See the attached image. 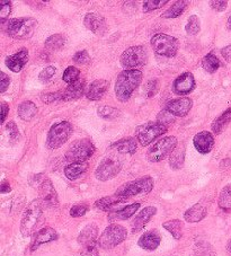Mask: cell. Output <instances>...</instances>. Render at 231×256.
<instances>
[{"label": "cell", "mask_w": 231, "mask_h": 256, "mask_svg": "<svg viewBox=\"0 0 231 256\" xmlns=\"http://www.w3.org/2000/svg\"><path fill=\"white\" fill-rule=\"evenodd\" d=\"M142 82V72L140 70H124L118 74L115 82V94L120 102H128Z\"/></svg>", "instance_id": "cell-1"}, {"label": "cell", "mask_w": 231, "mask_h": 256, "mask_svg": "<svg viewBox=\"0 0 231 256\" xmlns=\"http://www.w3.org/2000/svg\"><path fill=\"white\" fill-rule=\"evenodd\" d=\"M42 206L40 198L33 200L26 206L20 222V232L24 237H30L34 232L42 216Z\"/></svg>", "instance_id": "cell-2"}, {"label": "cell", "mask_w": 231, "mask_h": 256, "mask_svg": "<svg viewBox=\"0 0 231 256\" xmlns=\"http://www.w3.org/2000/svg\"><path fill=\"white\" fill-rule=\"evenodd\" d=\"M154 188V180L150 176H144V178H138L131 182H128L123 184L116 191V196L122 198H132L136 196H144V194H148Z\"/></svg>", "instance_id": "cell-3"}, {"label": "cell", "mask_w": 231, "mask_h": 256, "mask_svg": "<svg viewBox=\"0 0 231 256\" xmlns=\"http://www.w3.org/2000/svg\"><path fill=\"white\" fill-rule=\"evenodd\" d=\"M95 147L90 140H77L70 146L66 152V160L71 164L76 162H86L87 160L94 155Z\"/></svg>", "instance_id": "cell-4"}, {"label": "cell", "mask_w": 231, "mask_h": 256, "mask_svg": "<svg viewBox=\"0 0 231 256\" xmlns=\"http://www.w3.org/2000/svg\"><path fill=\"white\" fill-rule=\"evenodd\" d=\"M128 237V232L121 224H112L105 228L98 238V246L103 250H112L121 244Z\"/></svg>", "instance_id": "cell-5"}, {"label": "cell", "mask_w": 231, "mask_h": 256, "mask_svg": "<svg viewBox=\"0 0 231 256\" xmlns=\"http://www.w3.org/2000/svg\"><path fill=\"white\" fill-rule=\"evenodd\" d=\"M38 26V20L34 18H12L7 24L6 32L10 36L17 40L28 38L33 35Z\"/></svg>", "instance_id": "cell-6"}, {"label": "cell", "mask_w": 231, "mask_h": 256, "mask_svg": "<svg viewBox=\"0 0 231 256\" xmlns=\"http://www.w3.org/2000/svg\"><path fill=\"white\" fill-rule=\"evenodd\" d=\"M177 146L176 136H165L160 140H158L156 144H154L152 147L148 150L146 158L151 162H159L165 160L168 155H172Z\"/></svg>", "instance_id": "cell-7"}, {"label": "cell", "mask_w": 231, "mask_h": 256, "mask_svg": "<svg viewBox=\"0 0 231 256\" xmlns=\"http://www.w3.org/2000/svg\"><path fill=\"white\" fill-rule=\"evenodd\" d=\"M151 46L156 54L167 56V58H172L175 56L177 51H178V40L170 36V35L159 33L154 35L151 38Z\"/></svg>", "instance_id": "cell-8"}, {"label": "cell", "mask_w": 231, "mask_h": 256, "mask_svg": "<svg viewBox=\"0 0 231 256\" xmlns=\"http://www.w3.org/2000/svg\"><path fill=\"white\" fill-rule=\"evenodd\" d=\"M72 134V126L69 122L62 121L51 126L48 134L46 146L50 149H56L64 146Z\"/></svg>", "instance_id": "cell-9"}, {"label": "cell", "mask_w": 231, "mask_h": 256, "mask_svg": "<svg viewBox=\"0 0 231 256\" xmlns=\"http://www.w3.org/2000/svg\"><path fill=\"white\" fill-rule=\"evenodd\" d=\"M167 132V126H165L159 122H149L144 126H140L136 131V139L142 146H148L154 140Z\"/></svg>", "instance_id": "cell-10"}, {"label": "cell", "mask_w": 231, "mask_h": 256, "mask_svg": "<svg viewBox=\"0 0 231 256\" xmlns=\"http://www.w3.org/2000/svg\"><path fill=\"white\" fill-rule=\"evenodd\" d=\"M148 60V54L144 46H131L126 48L121 56V64L126 70L134 69L146 64Z\"/></svg>", "instance_id": "cell-11"}, {"label": "cell", "mask_w": 231, "mask_h": 256, "mask_svg": "<svg viewBox=\"0 0 231 256\" xmlns=\"http://www.w3.org/2000/svg\"><path fill=\"white\" fill-rule=\"evenodd\" d=\"M122 168V162L118 157L108 156L100 162V164L95 170V176L102 182H106L114 178Z\"/></svg>", "instance_id": "cell-12"}, {"label": "cell", "mask_w": 231, "mask_h": 256, "mask_svg": "<svg viewBox=\"0 0 231 256\" xmlns=\"http://www.w3.org/2000/svg\"><path fill=\"white\" fill-rule=\"evenodd\" d=\"M40 192V201H41L42 206L46 208L52 209L56 208L59 204V200H58V194L54 186H53L52 182L48 178H44L38 186Z\"/></svg>", "instance_id": "cell-13"}, {"label": "cell", "mask_w": 231, "mask_h": 256, "mask_svg": "<svg viewBox=\"0 0 231 256\" xmlns=\"http://www.w3.org/2000/svg\"><path fill=\"white\" fill-rule=\"evenodd\" d=\"M193 106V100L188 97H180V98L172 100L165 106L166 111L172 113L174 116H188Z\"/></svg>", "instance_id": "cell-14"}, {"label": "cell", "mask_w": 231, "mask_h": 256, "mask_svg": "<svg viewBox=\"0 0 231 256\" xmlns=\"http://www.w3.org/2000/svg\"><path fill=\"white\" fill-rule=\"evenodd\" d=\"M195 88V79L190 72H185L175 79L172 84V90L177 95H188Z\"/></svg>", "instance_id": "cell-15"}, {"label": "cell", "mask_w": 231, "mask_h": 256, "mask_svg": "<svg viewBox=\"0 0 231 256\" xmlns=\"http://www.w3.org/2000/svg\"><path fill=\"white\" fill-rule=\"evenodd\" d=\"M84 23H85V26L88 30L96 35H100V36H103L106 30H108V24H106L104 17L95 14V12H88L85 16Z\"/></svg>", "instance_id": "cell-16"}, {"label": "cell", "mask_w": 231, "mask_h": 256, "mask_svg": "<svg viewBox=\"0 0 231 256\" xmlns=\"http://www.w3.org/2000/svg\"><path fill=\"white\" fill-rule=\"evenodd\" d=\"M193 144L195 149L198 150L200 154L206 155L212 150L213 146H214V138L211 132L208 131H202L194 136Z\"/></svg>", "instance_id": "cell-17"}, {"label": "cell", "mask_w": 231, "mask_h": 256, "mask_svg": "<svg viewBox=\"0 0 231 256\" xmlns=\"http://www.w3.org/2000/svg\"><path fill=\"white\" fill-rule=\"evenodd\" d=\"M58 240V232L54 230V229L51 227L42 228L41 230H38L34 235L32 240V244H30V250L34 252L41 245L46 244V242H50L53 240Z\"/></svg>", "instance_id": "cell-18"}, {"label": "cell", "mask_w": 231, "mask_h": 256, "mask_svg": "<svg viewBox=\"0 0 231 256\" xmlns=\"http://www.w3.org/2000/svg\"><path fill=\"white\" fill-rule=\"evenodd\" d=\"M28 61V48H20L17 54L10 56L6 58V66L12 72H20L25 67Z\"/></svg>", "instance_id": "cell-19"}, {"label": "cell", "mask_w": 231, "mask_h": 256, "mask_svg": "<svg viewBox=\"0 0 231 256\" xmlns=\"http://www.w3.org/2000/svg\"><path fill=\"white\" fill-rule=\"evenodd\" d=\"M162 237L159 235L157 230H150L144 232L142 235L139 240H138V245H139L142 250H154L158 248V246L160 245Z\"/></svg>", "instance_id": "cell-20"}, {"label": "cell", "mask_w": 231, "mask_h": 256, "mask_svg": "<svg viewBox=\"0 0 231 256\" xmlns=\"http://www.w3.org/2000/svg\"><path fill=\"white\" fill-rule=\"evenodd\" d=\"M156 214H157V208H154V206H146V208H144V210H141L139 214H138L131 222L132 232H140Z\"/></svg>", "instance_id": "cell-21"}, {"label": "cell", "mask_w": 231, "mask_h": 256, "mask_svg": "<svg viewBox=\"0 0 231 256\" xmlns=\"http://www.w3.org/2000/svg\"><path fill=\"white\" fill-rule=\"evenodd\" d=\"M84 92H85V80L84 79H78L77 82L68 85L66 88V90L62 94V100L64 102H71L76 100L84 95Z\"/></svg>", "instance_id": "cell-22"}, {"label": "cell", "mask_w": 231, "mask_h": 256, "mask_svg": "<svg viewBox=\"0 0 231 256\" xmlns=\"http://www.w3.org/2000/svg\"><path fill=\"white\" fill-rule=\"evenodd\" d=\"M110 87V82L105 79H97L90 84L87 92V98L90 100H100L105 95Z\"/></svg>", "instance_id": "cell-23"}, {"label": "cell", "mask_w": 231, "mask_h": 256, "mask_svg": "<svg viewBox=\"0 0 231 256\" xmlns=\"http://www.w3.org/2000/svg\"><path fill=\"white\" fill-rule=\"evenodd\" d=\"M140 208V203H132L130 206H124V208L120 209L118 211H113V212L108 214V220L110 222H118V220H126L131 218L138 210Z\"/></svg>", "instance_id": "cell-24"}, {"label": "cell", "mask_w": 231, "mask_h": 256, "mask_svg": "<svg viewBox=\"0 0 231 256\" xmlns=\"http://www.w3.org/2000/svg\"><path fill=\"white\" fill-rule=\"evenodd\" d=\"M206 206H203L202 203H196L184 214V219L188 222H198L206 218Z\"/></svg>", "instance_id": "cell-25"}, {"label": "cell", "mask_w": 231, "mask_h": 256, "mask_svg": "<svg viewBox=\"0 0 231 256\" xmlns=\"http://www.w3.org/2000/svg\"><path fill=\"white\" fill-rule=\"evenodd\" d=\"M126 200L128 198H122L120 196H116V194H114V196H105L103 198H100V200H97L95 202V206L102 211H110L112 210L114 206L121 204V203L126 202Z\"/></svg>", "instance_id": "cell-26"}, {"label": "cell", "mask_w": 231, "mask_h": 256, "mask_svg": "<svg viewBox=\"0 0 231 256\" xmlns=\"http://www.w3.org/2000/svg\"><path fill=\"white\" fill-rule=\"evenodd\" d=\"M97 236H98V229L96 224H88L79 234L78 242L82 246H86L92 242H96Z\"/></svg>", "instance_id": "cell-27"}, {"label": "cell", "mask_w": 231, "mask_h": 256, "mask_svg": "<svg viewBox=\"0 0 231 256\" xmlns=\"http://www.w3.org/2000/svg\"><path fill=\"white\" fill-rule=\"evenodd\" d=\"M18 116L24 121H30L38 114V108L33 102L25 100L18 105Z\"/></svg>", "instance_id": "cell-28"}, {"label": "cell", "mask_w": 231, "mask_h": 256, "mask_svg": "<svg viewBox=\"0 0 231 256\" xmlns=\"http://www.w3.org/2000/svg\"><path fill=\"white\" fill-rule=\"evenodd\" d=\"M112 148L120 154H134L136 150V141L133 138H126L113 144Z\"/></svg>", "instance_id": "cell-29"}, {"label": "cell", "mask_w": 231, "mask_h": 256, "mask_svg": "<svg viewBox=\"0 0 231 256\" xmlns=\"http://www.w3.org/2000/svg\"><path fill=\"white\" fill-rule=\"evenodd\" d=\"M88 168L87 162H76L70 164L64 168V175L71 180H74L80 178Z\"/></svg>", "instance_id": "cell-30"}, {"label": "cell", "mask_w": 231, "mask_h": 256, "mask_svg": "<svg viewBox=\"0 0 231 256\" xmlns=\"http://www.w3.org/2000/svg\"><path fill=\"white\" fill-rule=\"evenodd\" d=\"M162 227L170 232L175 240H180L184 232V224L178 219H172L162 224Z\"/></svg>", "instance_id": "cell-31"}, {"label": "cell", "mask_w": 231, "mask_h": 256, "mask_svg": "<svg viewBox=\"0 0 231 256\" xmlns=\"http://www.w3.org/2000/svg\"><path fill=\"white\" fill-rule=\"evenodd\" d=\"M231 121V108L221 114L219 118H216L212 123V131L216 134H220L224 131V128L229 124Z\"/></svg>", "instance_id": "cell-32"}, {"label": "cell", "mask_w": 231, "mask_h": 256, "mask_svg": "<svg viewBox=\"0 0 231 256\" xmlns=\"http://www.w3.org/2000/svg\"><path fill=\"white\" fill-rule=\"evenodd\" d=\"M188 5V2H183V0H182V2H176L172 4V6L170 8H168L162 16L164 18H176V17L183 14V12L186 10Z\"/></svg>", "instance_id": "cell-33"}, {"label": "cell", "mask_w": 231, "mask_h": 256, "mask_svg": "<svg viewBox=\"0 0 231 256\" xmlns=\"http://www.w3.org/2000/svg\"><path fill=\"white\" fill-rule=\"evenodd\" d=\"M185 160V148H175L170 157V165L172 170H180L183 167Z\"/></svg>", "instance_id": "cell-34"}, {"label": "cell", "mask_w": 231, "mask_h": 256, "mask_svg": "<svg viewBox=\"0 0 231 256\" xmlns=\"http://www.w3.org/2000/svg\"><path fill=\"white\" fill-rule=\"evenodd\" d=\"M220 64V60L213 54H208L202 59V67L208 74H214L219 69Z\"/></svg>", "instance_id": "cell-35"}, {"label": "cell", "mask_w": 231, "mask_h": 256, "mask_svg": "<svg viewBox=\"0 0 231 256\" xmlns=\"http://www.w3.org/2000/svg\"><path fill=\"white\" fill-rule=\"evenodd\" d=\"M220 208L224 211L231 210V184L226 185V186L221 190L219 201H218Z\"/></svg>", "instance_id": "cell-36"}, {"label": "cell", "mask_w": 231, "mask_h": 256, "mask_svg": "<svg viewBox=\"0 0 231 256\" xmlns=\"http://www.w3.org/2000/svg\"><path fill=\"white\" fill-rule=\"evenodd\" d=\"M64 46V38L61 34H54L51 35L46 41V48L48 50L56 51L60 50V48Z\"/></svg>", "instance_id": "cell-37"}, {"label": "cell", "mask_w": 231, "mask_h": 256, "mask_svg": "<svg viewBox=\"0 0 231 256\" xmlns=\"http://www.w3.org/2000/svg\"><path fill=\"white\" fill-rule=\"evenodd\" d=\"M97 113L100 118H105V120H114L120 116V112L118 108H114L112 106H108V105H104V106H100L97 110Z\"/></svg>", "instance_id": "cell-38"}, {"label": "cell", "mask_w": 231, "mask_h": 256, "mask_svg": "<svg viewBox=\"0 0 231 256\" xmlns=\"http://www.w3.org/2000/svg\"><path fill=\"white\" fill-rule=\"evenodd\" d=\"M200 30H201V25H200V18L196 15H192L188 20V24L185 26V30L188 35H196Z\"/></svg>", "instance_id": "cell-39"}, {"label": "cell", "mask_w": 231, "mask_h": 256, "mask_svg": "<svg viewBox=\"0 0 231 256\" xmlns=\"http://www.w3.org/2000/svg\"><path fill=\"white\" fill-rule=\"evenodd\" d=\"M80 76V70L76 67H72V66H70V67L66 68L64 72V76H62V79H64V82H68L69 85L70 84H72L74 82H77Z\"/></svg>", "instance_id": "cell-40"}, {"label": "cell", "mask_w": 231, "mask_h": 256, "mask_svg": "<svg viewBox=\"0 0 231 256\" xmlns=\"http://www.w3.org/2000/svg\"><path fill=\"white\" fill-rule=\"evenodd\" d=\"M195 256H214V252L206 242H200L195 248Z\"/></svg>", "instance_id": "cell-41"}, {"label": "cell", "mask_w": 231, "mask_h": 256, "mask_svg": "<svg viewBox=\"0 0 231 256\" xmlns=\"http://www.w3.org/2000/svg\"><path fill=\"white\" fill-rule=\"evenodd\" d=\"M80 256H100L98 252V242H92L86 246H82Z\"/></svg>", "instance_id": "cell-42"}, {"label": "cell", "mask_w": 231, "mask_h": 256, "mask_svg": "<svg viewBox=\"0 0 231 256\" xmlns=\"http://www.w3.org/2000/svg\"><path fill=\"white\" fill-rule=\"evenodd\" d=\"M168 2L167 0H159V2H157V0H149V2H144V12H151V10H158V8L162 7L164 5H166Z\"/></svg>", "instance_id": "cell-43"}, {"label": "cell", "mask_w": 231, "mask_h": 256, "mask_svg": "<svg viewBox=\"0 0 231 256\" xmlns=\"http://www.w3.org/2000/svg\"><path fill=\"white\" fill-rule=\"evenodd\" d=\"M90 56L86 50L79 51L74 56V61L78 64H88L90 62Z\"/></svg>", "instance_id": "cell-44"}, {"label": "cell", "mask_w": 231, "mask_h": 256, "mask_svg": "<svg viewBox=\"0 0 231 256\" xmlns=\"http://www.w3.org/2000/svg\"><path fill=\"white\" fill-rule=\"evenodd\" d=\"M157 120L159 123H162V124L167 126L168 124H172V123L175 121V116L165 110V111H162L158 114Z\"/></svg>", "instance_id": "cell-45"}, {"label": "cell", "mask_w": 231, "mask_h": 256, "mask_svg": "<svg viewBox=\"0 0 231 256\" xmlns=\"http://www.w3.org/2000/svg\"><path fill=\"white\" fill-rule=\"evenodd\" d=\"M88 211V206L86 204H76L70 209V216L74 218L82 217Z\"/></svg>", "instance_id": "cell-46"}, {"label": "cell", "mask_w": 231, "mask_h": 256, "mask_svg": "<svg viewBox=\"0 0 231 256\" xmlns=\"http://www.w3.org/2000/svg\"><path fill=\"white\" fill-rule=\"evenodd\" d=\"M2 7H0V20L2 23H5L12 12V2H2Z\"/></svg>", "instance_id": "cell-47"}, {"label": "cell", "mask_w": 231, "mask_h": 256, "mask_svg": "<svg viewBox=\"0 0 231 256\" xmlns=\"http://www.w3.org/2000/svg\"><path fill=\"white\" fill-rule=\"evenodd\" d=\"M56 72V69L54 67H46V69H43L42 72H40V74H38L40 80L43 82H48L53 76H54Z\"/></svg>", "instance_id": "cell-48"}, {"label": "cell", "mask_w": 231, "mask_h": 256, "mask_svg": "<svg viewBox=\"0 0 231 256\" xmlns=\"http://www.w3.org/2000/svg\"><path fill=\"white\" fill-rule=\"evenodd\" d=\"M159 90V82L157 79H152V80H149L148 84H146V92L148 97H152L157 94V92Z\"/></svg>", "instance_id": "cell-49"}, {"label": "cell", "mask_w": 231, "mask_h": 256, "mask_svg": "<svg viewBox=\"0 0 231 256\" xmlns=\"http://www.w3.org/2000/svg\"><path fill=\"white\" fill-rule=\"evenodd\" d=\"M42 102L46 104H51L54 103V102L62 100V94L61 92H48V94H43L41 96Z\"/></svg>", "instance_id": "cell-50"}, {"label": "cell", "mask_w": 231, "mask_h": 256, "mask_svg": "<svg viewBox=\"0 0 231 256\" xmlns=\"http://www.w3.org/2000/svg\"><path fill=\"white\" fill-rule=\"evenodd\" d=\"M10 79L5 72L0 74V92H5L8 87H10Z\"/></svg>", "instance_id": "cell-51"}, {"label": "cell", "mask_w": 231, "mask_h": 256, "mask_svg": "<svg viewBox=\"0 0 231 256\" xmlns=\"http://www.w3.org/2000/svg\"><path fill=\"white\" fill-rule=\"evenodd\" d=\"M7 130L10 132V138L14 140L16 138H18L20 136V131H18V128H17V126L15 124V122H8L7 124Z\"/></svg>", "instance_id": "cell-52"}, {"label": "cell", "mask_w": 231, "mask_h": 256, "mask_svg": "<svg viewBox=\"0 0 231 256\" xmlns=\"http://www.w3.org/2000/svg\"><path fill=\"white\" fill-rule=\"evenodd\" d=\"M210 6L212 10L216 12H224L226 10V6H228V2H210Z\"/></svg>", "instance_id": "cell-53"}, {"label": "cell", "mask_w": 231, "mask_h": 256, "mask_svg": "<svg viewBox=\"0 0 231 256\" xmlns=\"http://www.w3.org/2000/svg\"><path fill=\"white\" fill-rule=\"evenodd\" d=\"M221 54L226 61H228V62L231 64V46H228L222 48Z\"/></svg>", "instance_id": "cell-54"}, {"label": "cell", "mask_w": 231, "mask_h": 256, "mask_svg": "<svg viewBox=\"0 0 231 256\" xmlns=\"http://www.w3.org/2000/svg\"><path fill=\"white\" fill-rule=\"evenodd\" d=\"M8 112H10V106H8L7 103H5V102H2V123L5 122Z\"/></svg>", "instance_id": "cell-55"}, {"label": "cell", "mask_w": 231, "mask_h": 256, "mask_svg": "<svg viewBox=\"0 0 231 256\" xmlns=\"http://www.w3.org/2000/svg\"><path fill=\"white\" fill-rule=\"evenodd\" d=\"M10 190H12V188H10V183H8L7 180H4V182L2 183V188H0V191H2V194L10 193Z\"/></svg>", "instance_id": "cell-56"}, {"label": "cell", "mask_w": 231, "mask_h": 256, "mask_svg": "<svg viewBox=\"0 0 231 256\" xmlns=\"http://www.w3.org/2000/svg\"><path fill=\"white\" fill-rule=\"evenodd\" d=\"M226 250H228V253L231 255V240L228 242V245H226Z\"/></svg>", "instance_id": "cell-57"}, {"label": "cell", "mask_w": 231, "mask_h": 256, "mask_svg": "<svg viewBox=\"0 0 231 256\" xmlns=\"http://www.w3.org/2000/svg\"><path fill=\"white\" fill-rule=\"evenodd\" d=\"M226 26H228V30H231V14L228 17V23H226Z\"/></svg>", "instance_id": "cell-58"}]
</instances>
